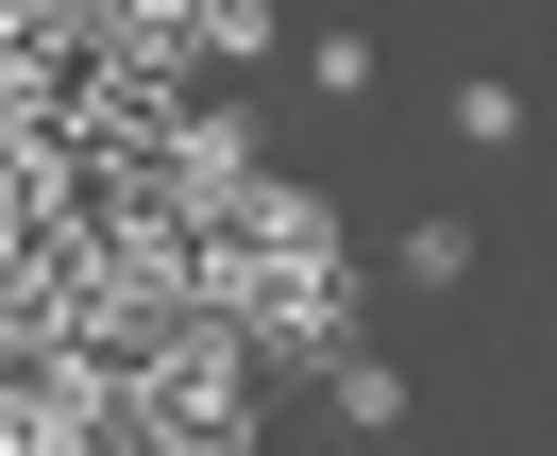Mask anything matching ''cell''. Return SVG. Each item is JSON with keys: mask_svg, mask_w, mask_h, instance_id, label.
<instances>
[{"mask_svg": "<svg viewBox=\"0 0 557 456\" xmlns=\"http://www.w3.org/2000/svg\"><path fill=\"white\" fill-rule=\"evenodd\" d=\"M321 406H338V440H388V422H406V372H388V355L355 338L338 372H321Z\"/></svg>", "mask_w": 557, "mask_h": 456, "instance_id": "1", "label": "cell"}, {"mask_svg": "<svg viewBox=\"0 0 557 456\" xmlns=\"http://www.w3.org/2000/svg\"><path fill=\"white\" fill-rule=\"evenodd\" d=\"M388 271H406V287H440V305H456V287H473V220H440V204H422L406 237H388Z\"/></svg>", "mask_w": 557, "mask_h": 456, "instance_id": "2", "label": "cell"}, {"mask_svg": "<svg viewBox=\"0 0 557 456\" xmlns=\"http://www.w3.org/2000/svg\"><path fill=\"white\" fill-rule=\"evenodd\" d=\"M305 85H321V102H372V35H338V17H321V35H305Z\"/></svg>", "mask_w": 557, "mask_h": 456, "instance_id": "3", "label": "cell"}, {"mask_svg": "<svg viewBox=\"0 0 557 456\" xmlns=\"http://www.w3.org/2000/svg\"><path fill=\"white\" fill-rule=\"evenodd\" d=\"M456 136H473V152H523V102H507V85L473 69V85H456Z\"/></svg>", "mask_w": 557, "mask_h": 456, "instance_id": "4", "label": "cell"}]
</instances>
